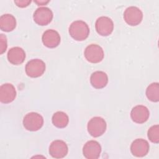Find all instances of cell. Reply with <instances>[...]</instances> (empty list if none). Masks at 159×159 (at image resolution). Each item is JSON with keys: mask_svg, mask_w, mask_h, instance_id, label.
<instances>
[{"mask_svg": "<svg viewBox=\"0 0 159 159\" xmlns=\"http://www.w3.org/2000/svg\"><path fill=\"white\" fill-rule=\"evenodd\" d=\"M70 36L75 40L83 41L88 38L89 34L88 25L83 20L73 22L69 27Z\"/></svg>", "mask_w": 159, "mask_h": 159, "instance_id": "6da1fadb", "label": "cell"}, {"mask_svg": "<svg viewBox=\"0 0 159 159\" xmlns=\"http://www.w3.org/2000/svg\"><path fill=\"white\" fill-rule=\"evenodd\" d=\"M43 125V118L39 113L31 112L27 113L23 119V125L29 131H37Z\"/></svg>", "mask_w": 159, "mask_h": 159, "instance_id": "7a4b0ae2", "label": "cell"}, {"mask_svg": "<svg viewBox=\"0 0 159 159\" xmlns=\"http://www.w3.org/2000/svg\"><path fill=\"white\" fill-rule=\"evenodd\" d=\"M107 124L105 120L101 117H94L91 118L87 125L88 133L94 137L101 136L106 130Z\"/></svg>", "mask_w": 159, "mask_h": 159, "instance_id": "3957f363", "label": "cell"}, {"mask_svg": "<svg viewBox=\"0 0 159 159\" xmlns=\"http://www.w3.org/2000/svg\"><path fill=\"white\" fill-rule=\"evenodd\" d=\"M45 62L40 59H32L29 61L25 67V73L28 76L37 78L42 76L45 71Z\"/></svg>", "mask_w": 159, "mask_h": 159, "instance_id": "277c9868", "label": "cell"}, {"mask_svg": "<svg viewBox=\"0 0 159 159\" xmlns=\"http://www.w3.org/2000/svg\"><path fill=\"white\" fill-rule=\"evenodd\" d=\"M84 55L89 62L98 63L103 60L104 53L101 46L97 44H90L85 48Z\"/></svg>", "mask_w": 159, "mask_h": 159, "instance_id": "5b68a950", "label": "cell"}, {"mask_svg": "<svg viewBox=\"0 0 159 159\" xmlns=\"http://www.w3.org/2000/svg\"><path fill=\"white\" fill-rule=\"evenodd\" d=\"M124 19L125 22L129 25L135 26L142 22L143 13L137 7L130 6L125 10L124 12Z\"/></svg>", "mask_w": 159, "mask_h": 159, "instance_id": "8992f818", "label": "cell"}, {"mask_svg": "<svg viewBox=\"0 0 159 159\" xmlns=\"http://www.w3.org/2000/svg\"><path fill=\"white\" fill-rule=\"evenodd\" d=\"M53 15L52 10L47 7H40L34 12V22L39 25H47L52 20Z\"/></svg>", "mask_w": 159, "mask_h": 159, "instance_id": "52a82bcc", "label": "cell"}, {"mask_svg": "<svg viewBox=\"0 0 159 159\" xmlns=\"http://www.w3.org/2000/svg\"><path fill=\"white\" fill-rule=\"evenodd\" d=\"M95 28L98 34L101 36H108L114 30V23L112 19L106 16L98 18L95 23Z\"/></svg>", "mask_w": 159, "mask_h": 159, "instance_id": "ba28073f", "label": "cell"}, {"mask_svg": "<svg viewBox=\"0 0 159 159\" xmlns=\"http://www.w3.org/2000/svg\"><path fill=\"white\" fill-rule=\"evenodd\" d=\"M68 152L67 144L61 140L53 141L49 147V154L55 158L65 157Z\"/></svg>", "mask_w": 159, "mask_h": 159, "instance_id": "9c48e42d", "label": "cell"}, {"mask_svg": "<svg viewBox=\"0 0 159 159\" xmlns=\"http://www.w3.org/2000/svg\"><path fill=\"white\" fill-rule=\"evenodd\" d=\"M101 152V147L96 140L88 141L83 146V153L88 159H97Z\"/></svg>", "mask_w": 159, "mask_h": 159, "instance_id": "30bf717a", "label": "cell"}, {"mask_svg": "<svg viewBox=\"0 0 159 159\" xmlns=\"http://www.w3.org/2000/svg\"><path fill=\"white\" fill-rule=\"evenodd\" d=\"M150 149L148 142L143 139H137L130 145V152L132 154L137 157H143L145 156Z\"/></svg>", "mask_w": 159, "mask_h": 159, "instance_id": "8fae6325", "label": "cell"}, {"mask_svg": "<svg viewBox=\"0 0 159 159\" xmlns=\"http://www.w3.org/2000/svg\"><path fill=\"white\" fill-rule=\"evenodd\" d=\"M43 44L50 48H53L58 46L60 43V36L58 32L53 29H48L45 31L42 37Z\"/></svg>", "mask_w": 159, "mask_h": 159, "instance_id": "7c38bea8", "label": "cell"}, {"mask_svg": "<svg viewBox=\"0 0 159 159\" xmlns=\"http://www.w3.org/2000/svg\"><path fill=\"white\" fill-rule=\"evenodd\" d=\"M150 116V112L147 107L143 105H137L132 108L130 112L132 120L137 124L145 122Z\"/></svg>", "mask_w": 159, "mask_h": 159, "instance_id": "4fadbf2b", "label": "cell"}, {"mask_svg": "<svg viewBox=\"0 0 159 159\" xmlns=\"http://www.w3.org/2000/svg\"><path fill=\"white\" fill-rule=\"evenodd\" d=\"M16 97V90L13 84L4 83L0 87V101L4 104L12 102Z\"/></svg>", "mask_w": 159, "mask_h": 159, "instance_id": "5bb4252c", "label": "cell"}, {"mask_svg": "<svg viewBox=\"0 0 159 159\" xmlns=\"http://www.w3.org/2000/svg\"><path fill=\"white\" fill-rule=\"evenodd\" d=\"M7 60L12 65H18L22 63L25 58L24 50L19 47L10 48L7 52Z\"/></svg>", "mask_w": 159, "mask_h": 159, "instance_id": "9a60e30c", "label": "cell"}, {"mask_svg": "<svg viewBox=\"0 0 159 159\" xmlns=\"http://www.w3.org/2000/svg\"><path fill=\"white\" fill-rule=\"evenodd\" d=\"M90 83L93 87L94 88H103L107 85L108 83V76L107 74L104 71H94L91 75Z\"/></svg>", "mask_w": 159, "mask_h": 159, "instance_id": "2e32d148", "label": "cell"}, {"mask_svg": "<svg viewBox=\"0 0 159 159\" xmlns=\"http://www.w3.org/2000/svg\"><path fill=\"white\" fill-rule=\"evenodd\" d=\"M16 27V18L9 14H5L0 17V29L4 32L12 31Z\"/></svg>", "mask_w": 159, "mask_h": 159, "instance_id": "e0dca14e", "label": "cell"}, {"mask_svg": "<svg viewBox=\"0 0 159 159\" xmlns=\"http://www.w3.org/2000/svg\"><path fill=\"white\" fill-rule=\"evenodd\" d=\"M52 121L56 127L61 129L67 126L69 122V118L65 112L63 111H57L52 116Z\"/></svg>", "mask_w": 159, "mask_h": 159, "instance_id": "ac0fdd59", "label": "cell"}, {"mask_svg": "<svg viewBox=\"0 0 159 159\" xmlns=\"http://www.w3.org/2000/svg\"><path fill=\"white\" fill-rule=\"evenodd\" d=\"M146 96L148 100L152 102L159 101V84L158 83H151L146 89Z\"/></svg>", "mask_w": 159, "mask_h": 159, "instance_id": "d6986e66", "label": "cell"}, {"mask_svg": "<svg viewBox=\"0 0 159 159\" xmlns=\"http://www.w3.org/2000/svg\"><path fill=\"white\" fill-rule=\"evenodd\" d=\"M148 139L153 143L159 142V125L158 124L150 127L147 132Z\"/></svg>", "mask_w": 159, "mask_h": 159, "instance_id": "ffe728a7", "label": "cell"}, {"mask_svg": "<svg viewBox=\"0 0 159 159\" xmlns=\"http://www.w3.org/2000/svg\"><path fill=\"white\" fill-rule=\"evenodd\" d=\"M7 47V38L4 34H1L0 35V54L2 55L4 53Z\"/></svg>", "mask_w": 159, "mask_h": 159, "instance_id": "44dd1931", "label": "cell"}, {"mask_svg": "<svg viewBox=\"0 0 159 159\" xmlns=\"http://www.w3.org/2000/svg\"><path fill=\"white\" fill-rule=\"evenodd\" d=\"M31 2V1H25V0H19L14 1V3L17 6L19 7H27Z\"/></svg>", "mask_w": 159, "mask_h": 159, "instance_id": "7402d4cb", "label": "cell"}, {"mask_svg": "<svg viewBox=\"0 0 159 159\" xmlns=\"http://www.w3.org/2000/svg\"><path fill=\"white\" fill-rule=\"evenodd\" d=\"M39 6H43L49 2V1H34Z\"/></svg>", "mask_w": 159, "mask_h": 159, "instance_id": "603a6c76", "label": "cell"}]
</instances>
